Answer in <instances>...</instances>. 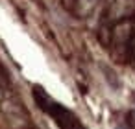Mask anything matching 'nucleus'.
<instances>
[{
	"label": "nucleus",
	"instance_id": "obj_1",
	"mask_svg": "<svg viewBox=\"0 0 135 129\" xmlns=\"http://www.w3.org/2000/svg\"><path fill=\"white\" fill-rule=\"evenodd\" d=\"M33 98H35L37 105H39L48 116H52L54 122H56L61 129H83L81 123L78 122V118H76L69 109H65L61 103L54 101L41 87H35V89H33Z\"/></svg>",
	"mask_w": 135,
	"mask_h": 129
}]
</instances>
